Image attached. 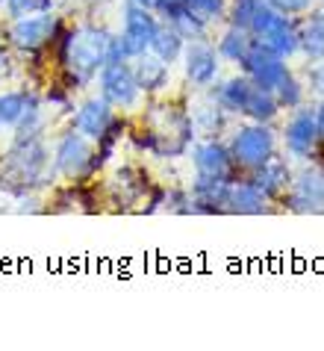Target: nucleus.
<instances>
[{
  "instance_id": "nucleus-1",
  "label": "nucleus",
  "mask_w": 324,
  "mask_h": 351,
  "mask_svg": "<svg viewBox=\"0 0 324 351\" xmlns=\"http://www.w3.org/2000/svg\"><path fill=\"white\" fill-rule=\"evenodd\" d=\"M112 42L115 33H110L106 27L86 24L77 30H65V24L59 27L53 45H59L56 60L68 89H83L101 74V68L112 60Z\"/></svg>"
},
{
  "instance_id": "nucleus-2",
  "label": "nucleus",
  "mask_w": 324,
  "mask_h": 351,
  "mask_svg": "<svg viewBox=\"0 0 324 351\" xmlns=\"http://www.w3.org/2000/svg\"><path fill=\"white\" fill-rule=\"evenodd\" d=\"M56 171L51 162V148L45 145L42 136L24 142H12L9 151L3 154V165H0V180H6V189L24 198L27 192L36 186L53 183Z\"/></svg>"
},
{
  "instance_id": "nucleus-3",
  "label": "nucleus",
  "mask_w": 324,
  "mask_h": 351,
  "mask_svg": "<svg viewBox=\"0 0 324 351\" xmlns=\"http://www.w3.org/2000/svg\"><path fill=\"white\" fill-rule=\"evenodd\" d=\"M62 27V18L51 12H36L24 18H9V24L0 30L3 42L18 53H38L53 45V38Z\"/></svg>"
},
{
  "instance_id": "nucleus-4",
  "label": "nucleus",
  "mask_w": 324,
  "mask_h": 351,
  "mask_svg": "<svg viewBox=\"0 0 324 351\" xmlns=\"http://www.w3.org/2000/svg\"><path fill=\"white\" fill-rule=\"evenodd\" d=\"M92 157H95V142L88 136L77 133L74 128L62 130V136L56 139L53 151H51V162L56 178H65L71 183H83L92 174Z\"/></svg>"
},
{
  "instance_id": "nucleus-5",
  "label": "nucleus",
  "mask_w": 324,
  "mask_h": 351,
  "mask_svg": "<svg viewBox=\"0 0 324 351\" xmlns=\"http://www.w3.org/2000/svg\"><path fill=\"white\" fill-rule=\"evenodd\" d=\"M95 80H97V92H101V97L112 106L115 112L118 110L127 112V110H136V106H139L142 89H139V83H136L130 60L106 62Z\"/></svg>"
},
{
  "instance_id": "nucleus-6",
  "label": "nucleus",
  "mask_w": 324,
  "mask_h": 351,
  "mask_svg": "<svg viewBox=\"0 0 324 351\" xmlns=\"http://www.w3.org/2000/svg\"><path fill=\"white\" fill-rule=\"evenodd\" d=\"M230 157L242 169H260L274 157V133L265 121L245 124L230 139Z\"/></svg>"
},
{
  "instance_id": "nucleus-7",
  "label": "nucleus",
  "mask_w": 324,
  "mask_h": 351,
  "mask_svg": "<svg viewBox=\"0 0 324 351\" xmlns=\"http://www.w3.org/2000/svg\"><path fill=\"white\" fill-rule=\"evenodd\" d=\"M156 27H160V18H156L153 9H145L139 3H133V0L124 6V27L121 33H115L124 60H136V56L151 47Z\"/></svg>"
},
{
  "instance_id": "nucleus-8",
  "label": "nucleus",
  "mask_w": 324,
  "mask_h": 351,
  "mask_svg": "<svg viewBox=\"0 0 324 351\" xmlns=\"http://www.w3.org/2000/svg\"><path fill=\"white\" fill-rule=\"evenodd\" d=\"M239 65L245 68V74H248L260 89H269V92H274V86L289 74L286 60H283L280 53H274L271 47H265L262 42H257V38L251 42L248 53H245V60Z\"/></svg>"
},
{
  "instance_id": "nucleus-9",
  "label": "nucleus",
  "mask_w": 324,
  "mask_h": 351,
  "mask_svg": "<svg viewBox=\"0 0 324 351\" xmlns=\"http://www.w3.org/2000/svg\"><path fill=\"white\" fill-rule=\"evenodd\" d=\"M289 210L295 213H324V169H307L289 186Z\"/></svg>"
},
{
  "instance_id": "nucleus-10",
  "label": "nucleus",
  "mask_w": 324,
  "mask_h": 351,
  "mask_svg": "<svg viewBox=\"0 0 324 351\" xmlns=\"http://www.w3.org/2000/svg\"><path fill=\"white\" fill-rule=\"evenodd\" d=\"M183 68H186V77H189L192 86H212L215 77H219V53L215 47H210L201 38V42H189L183 47Z\"/></svg>"
},
{
  "instance_id": "nucleus-11",
  "label": "nucleus",
  "mask_w": 324,
  "mask_h": 351,
  "mask_svg": "<svg viewBox=\"0 0 324 351\" xmlns=\"http://www.w3.org/2000/svg\"><path fill=\"white\" fill-rule=\"evenodd\" d=\"M115 119H118V112L103 101L101 95H97V97H88V101H83V104L74 110L71 128H74L77 133L88 136V139L95 142V139H101V136L106 133V128H110Z\"/></svg>"
},
{
  "instance_id": "nucleus-12",
  "label": "nucleus",
  "mask_w": 324,
  "mask_h": 351,
  "mask_svg": "<svg viewBox=\"0 0 324 351\" xmlns=\"http://www.w3.org/2000/svg\"><path fill=\"white\" fill-rule=\"evenodd\" d=\"M195 171L203 178H219V180H233V169L236 162L230 157V148H224L219 142H203L195 148L192 154Z\"/></svg>"
},
{
  "instance_id": "nucleus-13",
  "label": "nucleus",
  "mask_w": 324,
  "mask_h": 351,
  "mask_svg": "<svg viewBox=\"0 0 324 351\" xmlns=\"http://www.w3.org/2000/svg\"><path fill=\"white\" fill-rule=\"evenodd\" d=\"M130 65H133V74H136V83H139L142 95H156V92L169 89L171 65L162 62L156 53L145 51V53L136 56V60H130Z\"/></svg>"
},
{
  "instance_id": "nucleus-14",
  "label": "nucleus",
  "mask_w": 324,
  "mask_h": 351,
  "mask_svg": "<svg viewBox=\"0 0 324 351\" xmlns=\"http://www.w3.org/2000/svg\"><path fill=\"white\" fill-rule=\"evenodd\" d=\"M286 151L292 157H310L316 151L319 142V130H316V112L310 110H298L292 115V121L286 124Z\"/></svg>"
},
{
  "instance_id": "nucleus-15",
  "label": "nucleus",
  "mask_w": 324,
  "mask_h": 351,
  "mask_svg": "<svg viewBox=\"0 0 324 351\" xmlns=\"http://www.w3.org/2000/svg\"><path fill=\"white\" fill-rule=\"evenodd\" d=\"M257 42H262L265 47H271L274 53H280L283 60H286V56H292L295 51H298V30H295L289 15L277 12L269 21V27L257 36Z\"/></svg>"
},
{
  "instance_id": "nucleus-16",
  "label": "nucleus",
  "mask_w": 324,
  "mask_h": 351,
  "mask_svg": "<svg viewBox=\"0 0 324 351\" xmlns=\"http://www.w3.org/2000/svg\"><path fill=\"white\" fill-rule=\"evenodd\" d=\"M251 183L265 195V198H280V195H286L289 186H292V171L286 169V162H280V160L271 157L265 165L253 169Z\"/></svg>"
},
{
  "instance_id": "nucleus-17",
  "label": "nucleus",
  "mask_w": 324,
  "mask_h": 351,
  "mask_svg": "<svg viewBox=\"0 0 324 351\" xmlns=\"http://www.w3.org/2000/svg\"><path fill=\"white\" fill-rule=\"evenodd\" d=\"M265 195L253 186V183H230L227 198H224V210L230 213H242V216H257V213H265Z\"/></svg>"
},
{
  "instance_id": "nucleus-18",
  "label": "nucleus",
  "mask_w": 324,
  "mask_h": 351,
  "mask_svg": "<svg viewBox=\"0 0 324 351\" xmlns=\"http://www.w3.org/2000/svg\"><path fill=\"white\" fill-rule=\"evenodd\" d=\"M183 47H186V38L174 30V27L169 21H160V27H156V33L151 38V47L147 51L156 53L162 62H177L183 56Z\"/></svg>"
},
{
  "instance_id": "nucleus-19",
  "label": "nucleus",
  "mask_w": 324,
  "mask_h": 351,
  "mask_svg": "<svg viewBox=\"0 0 324 351\" xmlns=\"http://www.w3.org/2000/svg\"><path fill=\"white\" fill-rule=\"evenodd\" d=\"M253 83L248 74L245 77H233V80H227L219 89V104H221V110L224 112H239L245 115V106H248L251 101V92H253Z\"/></svg>"
},
{
  "instance_id": "nucleus-20",
  "label": "nucleus",
  "mask_w": 324,
  "mask_h": 351,
  "mask_svg": "<svg viewBox=\"0 0 324 351\" xmlns=\"http://www.w3.org/2000/svg\"><path fill=\"white\" fill-rule=\"evenodd\" d=\"M36 92L29 89H9V92H0V133L3 130H12L18 119L24 115L27 104L33 101Z\"/></svg>"
},
{
  "instance_id": "nucleus-21",
  "label": "nucleus",
  "mask_w": 324,
  "mask_h": 351,
  "mask_svg": "<svg viewBox=\"0 0 324 351\" xmlns=\"http://www.w3.org/2000/svg\"><path fill=\"white\" fill-rule=\"evenodd\" d=\"M298 51L307 53V60H324V12L316 15L312 21L298 33Z\"/></svg>"
},
{
  "instance_id": "nucleus-22",
  "label": "nucleus",
  "mask_w": 324,
  "mask_h": 351,
  "mask_svg": "<svg viewBox=\"0 0 324 351\" xmlns=\"http://www.w3.org/2000/svg\"><path fill=\"white\" fill-rule=\"evenodd\" d=\"M169 24H171L174 30H177V33H180V36L186 38V42H201V38L206 36V24H210V21H206L203 15H198V12H195V9L183 6L180 12L169 18Z\"/></svg>"
},
{
  "instance_id": "nucleus-23",
  "label": "nucleus",
  "mask_w": 324,
  "mask_h": 351,
  "mask_svg": "<svg viewBox=\"0 0 324 351\" xmlns=\"http://www.w3.org/2000/svg\"><path fill=\"white\" fill-rule=\"evenodd\" d=\"M277 110H280V104H277V97H274V92L253 86L251 101H248V106H245V115H248L251 121H265L269 124L274 115H277Z\"/></svg>"
},
{
  "instance_id": "nucleus-24",
  "label": "nucleus",
  "mask_w": 324,
  "mask_h": 351,
  "mask_svg": "<svg viewBox=\"0 0 324 351\" xmlns=\"http://www.w3.org/2000/svg\"><path fill=\"white\" fill-rule=\"evenodd\" d=\"M253 42V36L248 30H242V27H230L227 33L221 36L219 42V56H224V60L230 62H242L245 53H248V47Z\"/></svg>"
},
{
  "instance_id": "nucleus-25",
  "label": "nucleus",
  "mask_w": 324,
  "mask_h": 351,
  "mask_svg": "<svg viewBox=\"0 0 324 351\" xmlns=\"http://www.w3.org/2000/svg\"><path fill=\"white\" fill-rule=\"evenodd\" d=\"M56 0H3V12L6 18H24L36 12H51Z\"/></svg>"
},
{
  "instance_id": "nucleus-26",
  "label": "nucleus",
  "mask_w": 324,
  "mask_h": 351,
  "mask_svg": "<svg viewBox=\"0 0 324 351\" xmlns=\"http://www.w3.org/2000/svg\"><path fill=\"white\" fill-rule=\"evenodd\" d=\"M274 97H277L280 106H301V101H303V86L295 80L292 71H289L277 86H274Z\"/></svg>"
},
{
  "instance_id": "nucleus-27",
  "label": "nucleus",
  "mask_w": 324,
  "mask_h": 351,
  "mask_svg": "<svg viewBox=\"0 0 324 351\" xmlns=\"http://www.w3.org/2000/svg\"><path fill=\"white\" fill-rule=\"evenodd\" d=\"M260 6H262V0H233V6H230V24L233 27H242V30H248Z\"/></svg>"
},
{
  "instance_id": "nucleus-28",
  "label": "nucleus",
  "mask_w": 324,
  "mask_h": 351,
  "mask_svg": "<svg viewBox=\"0 0 324 351\" xmlns=\"http://www.w3.org/2000/svg\"><path fill=\"white\" fill-rule=\"evenodd\" d=\"M224 3H227V0H186V6L195 9L198 15H203L206 21H210V18H219L224 12Z\"/></svg>"
},
{
  "instance_id": "nucleus-29",
  "label": "nucleus",
  "mask_w": 324,
  "mask_h": 351,
  "mask_svg": "<svg viewBox=\"0 0 324 351\" xmlns=\"http://www.w3.org/2000/svg\"><path fill=\"white\" fill-rule=\"evenodd\" d=\"M269 3L283 15H298V12H307L312 0H269Z\"/></svg>"
},
{
  "instance_id": "nucleus-30",
  "label": "nucleus",
  "mask_w": 324,
  "mask_h": 351,
  "mask_svg": "<svg viewBox=\"0 0 324 351\" xmlns=\"http://www.w3.org/2000/svg\"><path fill=\"white\" fill-rule=\"evenodd\" d=\"M307 80L312 86V92L324 97V60H316V65H312L310 74H307Z\"/></svg>"
},
{
  "instance_id": "nucleus-31",
  "label": "nucleus",
  "mask_w": 324,
  "mask_h": 351,
  "mask_svg": "<svg viewBox=\"0 0 324 351\" xmlns=\"http://www.w3.org/2000/svg\"><path fill=\"white\" fill-rule=\"evenodd\" d=\"M186 6V0H156V12L162 15V21H169L171 15H177Z\"/></svg>"
},
{
  "instance_id": "nucleus-32",
  "label": "nucleus",
  "mask_w": 324,
  "mask_h": 351,
  "mask_svg": "<svg viewBox=\"0 0 324 351\" xmlns=\"http://www.w3.org/2000/svg\"><path fill=\"white\" fill-rule=\"evenodd\" d=\"M6 68H9V45L0 36V74H6Z\"/></svg>"
},
{
  "instance_id": "nucleus-33",
  "label": "nucleus",
  "mask_w": 324,
  "mask_h": 351,
  "mask_svg": "<svg viewBox=\"0 0 324 351\" xmlns=\"http://www.w3.org/2000/svg\"><path fill=\"white\" fill-rule=\"evenodd\" d=\"M316 130H319V139L324 142V104L316 110Z\"/></svg>"
},
{
  "instance_id": "nucleus-34",
  "label": "nucleus",
  "mask_w": 324,
  "mask_h": 351,
  "mask_svg": "<svg viewBox=\"0 0 324 351\" xmlns=\"http://www.w3.org/2000/svg\"><path fill=\"white\" fill-rule=\"evenodd\" d=\"M133 3H139L145 9H153V12H156V0H133Z\"/></svg>"
},
{
  "instance_id": "nucleus-35",
  "label": "nucleus",
  "mask_w": 324,
  "mask_h": 351,
  "mask_svg": "<svg viewBox=\"0 0 324 351\" xmlns=\"http://www.w3.org/2000/svg\"><path fill=\"white\" fill-rule=\"evenodd\" d=\"M0 12H3V3H0Z\"/></svg>"
},
{
  "instance_id": "nucleus-36",
  "label": "nucleus",
  "mask_w": 324,
  "mask_h": 351,
  "mask_svg": "<svg viewBox=\"0 0 324 351\" xmlns=\"http://www.w3.org/2000/svg\"><path fill=\"white\" fill-rule=\"evenodd\" d=\"M0 3H3V0H0Z\"/></svg>"
}]
</instances>
